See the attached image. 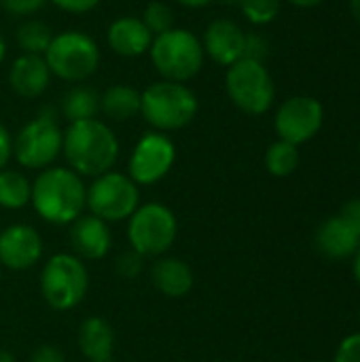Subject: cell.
<instances>
[{"mask_svg":"<svg viewBox=\"0 0 360 362\" xmlns=\"http://www.w3.org/2000/svg\"><path fill=\"white\" fill-rule=\"evenodd\" d=\"M30 206L49 225H72L87 210V185L70 168L51 165L32 180Z\"/></svg>","mask_w":360,"mask_h":362,"instance_id":"obj_1","label":"cell"},{"mask_svg":"<svg viewBox=\"0 0 360 362\" xmlns=\"http://www.w3.org/2000/svg\"><path fill=\"white\" fill-rule=\"evenodd\" d=\"M117 134L98 117L74 121L64 129L62 155L68 168L81 178H95L110 172L119 159Z\"/></svg>","mask_w":360,"mask_h":362,"instance_id":"obj_2","label":"cell"},{"mask_svg":"<svg viewBox=\"0 0 360 362\" xmlns=\"http://www.w3.org/2000/svg\"><path fill=\"white\" fill-rule=\"evenodd\" d=\"M199 110L197 95L185 83L157 81L140 91V115L161 134L187 127Z\"/></svg>","mask_w":360,"mask_h":362,"instance_id":"obj_3","label":"cell"},{"mask_svg":"<svg viewBox=\"0 0 360 362\" xmlns=\"http://www.w3.org/2000/svg\"><path fill=\"white\" fill-rule=\"evenodd\" d=\"M38 288L53 312H70L79 308L89 291V272L85 261L72 252L51 255L40 269Z\"/></svg>","mask_w":360,"mask_h":362,"instance_id":"obj_4","label":"cell"},{"mask_svg":"<svg viewBox=\"0 0 360 362\" xmlns=\"http://www.w3.org/2000/svg\"><path fill=\"white\" fill-rule=\"evenodd\" d=\"M149 55L163 81L174 83H187L197 76L206 59L202 40L185 28H172L155 36Z\"/></svg>","mask_w":360,"mask_h":362,"instance_id":"obj_5","label":"cell"},{"mask_svg":"<svg viewBox=\"0 0 360 362\" xmlns=\"http://www.w3.org/2000/svg\"><path fill=\"white\" fill-rule=\"evenodd\" d=\"M178 238V218L174 210L159 202L140 204L127 218V242L144 259L168 255Z\"/></svg>","mask_w":360,"mask_h":362,"instance_id":"obj_6","label":"cell"},{"mask_svg":"<svg viewBox=\"0 0 360 362\" xmlns=\"http://www.w3.org/2000/svg\"><path fill=\"white\" fill-rule=\"evenodd\" d=\"M42 57L53 76L66 83H83L100 66V47L89 34L66 30L53 36Z\"/></svg>","mask_w":360,"mask_h":362,"instance_id":"obj_7","label":"cell"},{"mask_svg":"<svg viewBox=\"0 0 360 362\" xmlns=\"http://www.w3.org/2000/svg\"><path fill=\"white\" fill-rule=\"evenodd\" d=\"M225 89L231 104L252 117L265 115L276 100V85L267 66L246 57L227 68Z\"/></svg>","mask_w":360,"mask_h":362,"instance_id":"obj_8","label":"cell"},{"mask_svg":"<svg viewBox=\"0 0 360 362\" xmlns=\"http://www.w3.org/2000/svg\"><path fill=\"white\" fill-rule=\"evenodd\" d=\"M140 206V187L121 172H106L91 178L87 187V210L104 223L127 221Z\"/></svg>","mask_w":360,"mask_h":362,"instance_id":"obj_9","label":"cell"},{"mask_svg":"<svg viewBox=\"0 0 360 362\" xmlns=\"http://www.w3.org/2000/svg\"><path fill=\"white\" fill-rule=\"evenodd\" d=\"M64 129L51 115L28 121L13 138V157L25 170H47L62 155Z\"/></svg>","mask_w":360,"mask_h":362,"instance_id":"obj_10","label":"cell"},{"mask_svg":"<svg viewBox=\"0 0 360 362\" xmlns=\"http://www.w3.org/2000/svg\"><path fill=\"white\" fill-rule=\"evenodd\" d=\"M176 163V144L168 134L149 132L144 134L127 161V176L138 187H151L163 180Z\"/></svg>","mask_w":360,"mask_h":362,"instance_id":"obj_11","label":"cell"},{"mask_svg":"<svg viewBox=\"0 0 360 362\" xmlns=\"http://www.w3.org/2000/svg\"><path fill=\"white\" fill-rule=\"evenodd\" d=\"M323 123L325 108L314 95H291L278 106L274 115V129L278 140L291 142L295 146L316 138V134L323 129Z\"/></svg>","mask_w":360,"mask_h":362,"instance_id":"obj_12","label":"cell"},{"mask_svg":"<svg viewBox=\"0 0 360 362\" xmlns=\"http://www.w3.org/2000/svg\"><path fill=\"white\" fill-rule=\"evenodd\" d=\"M45 244L36 227L13 223L0 231V267L11 272H28L42 261Z\"/></svg>","mask_w":360,"mask_h":362,"instance_id":"obj_13","label":"cell"},{"mask_svg":"<svg viewBox=\"0 0 360 362\" xmlns=\"http://www.w3.org/2000/svg\"><path fill=\"white\" fill-rule=\"evenodd\" d=\"M72 255L81 261H102L112 248V231L108 223L93 214H81L70 225Z\"/></svg>","mask_w":360,"mask_h":362,"instance_id":"obj_14","label":"cell"},{"mask_svg":"<svg viewBox=\"0 0 360 362\" xmlns=\"http://www.w3.org/2000/svg\"><path fill=\"white\" fill-rule=\"evenodd\" d=\"M246 32L233 19H214L202 38L204 53L219 66H231L244 57Z\"/></svg>","mask_w":360,"mask_h":362,"instance_id":"obj_15","label":"cell"},{"mask_svg":"<svg viewBox=\"0 0 360 362\" xmlns=\"http://www.w3.org/2000/svg\"><path fill=\"white\" fill-rule=\"evenodd\" d=\"M51 70L42 55H28L21 53L8 70V85L15 95L23 100H36L40 98L49 83H51Z\"/></svg>","mask_w":360,"mask_h":362,"instance_id":"obj_16","label":"cell"},{"mask_svg":"<svg viewBox=\"0 0 360 362\" xmlns=\"http://www.w3.org/2000/svg\"><path fill=\"white\" fill-rule=\"evenodd\" d=\"M153 38L155 36L142 23V19L134 17V15H123V17L115 19L106 32L108 47L112 49V53H117L121 57H140V55L149 53Z\"/></svg>","mask_w":360,"mask_h":362,"instance_id":"obj_17","label":"cell"},{"mask_svg":"<svg viewBox=\"0 0 360 362\" xmlns=\"http://www.w3.org/2000/svg\"><path fill=\"white\" fill-rule=\"evenodd\" d=\"M151 282L153 286L168 299H182L193 291L195 274L187 261L178 257L163 255L153 259L151 265Z\"/></svg>","mask_w":360,"mask_h":362,"instance_id":"obj_18","label":"cell"},{"mask_svg":"<svg viewBox=\"0 0 360 362\" xmlns=\"http://www.w3.org/2000/svg\"><path fill=\"white\" fill-rule=\"evenodd\" d=\"M76 346L87 362H110L117 346L115 329L102 316H87L79 325Z\"/></svg>","mask_w":360,"mask_h":362,"instance_id":"obj_19","label":"cell"},{"mask_svg":"<svg viewBox=\"0 0 360 362\" xmlns=\"http://www.w3.org/2000/svg\"><path fill=\"white\" fill-rule=\"evenodd\" d=\"M314 242L323 257L331 261H346L354 257L360 244V235L337 214L320 223Z\"/></svg>","mask_w":360,"mask_h":362,"instance_id":"obj_20","label":"cell"},{"mask_svg":"<svg viewBox=\"0 0 360 362\" xmlns=\"http://www.w3.org/2000/svg\"><path fill=\"white\" fill-rule=\"evenodd\" d=\"M100 110L110 121H129L140 115V91L132 85H110L100 95Z\"/></svg>","mask_w":360,"mask_h":362,"instance_id":"obj_21","label":"cell"},{"mask_svg":"<svg viewBox=\"0 0 360 362\" xmlns=\"http://www.w3.org/2000/svg\"><path fill=\"white\" fill-rule=\"evenodd\" d=\"M30 199H32V180L19 170H11V168L0 170V208L21 210L30 206Z\"/></svg>","mask_w":360,"mask_h":362,"instance_id":"obj_22","label":"cell"},{"mask_svg":"<svg viewBox=\"0 0 360 362\" xmlns=\"http://www.w3.org/2000/svg\"><path fill=\"white\" fill-rule=\"evenodd\" d=\"M100 112V95L85 85H76L62 98V115L68 119V123L95 119Z\"/></svg>","mask_w":360,"mask_h":362,"instance_id":"obj_23","label":"cell"},{"mask_svg":"<svg viewBox=\"0 0 360 362\" xmlns=\"http://www.w3.org/2000/svg\"><path fill=\"white\" fill-rule=\"evenodd\" d=\"M53 36H55L53 30L40 19H25L23 23H19L15 32V40L19 49L28 55H45Z\"/></svg>","mask_w":360,"mask_h":362,"instance_id":"obj_24","label":"cell"},{"mask_svg":"<svg viewBox=\"0 0 360 362\" xmlns=\"http://www.w3.org/2000/svg\"><path fill=\"white\" fill-rule=\"evenodd\" d=\"M265 170L276 176V178H286L291 176L297 168H299V146L284 142V140H276L267 146L265 151Z\"/></svg>","mask_w":360,"mask_h":362,"instance_id":"obj_25","label":"cell"},{"mask_svg":"<svg viewBox=\"0 0 360 362\" xmlns=\"http://www.w3.org/2000/svg\"><path fill=\"white\" fill-rule=\"evenodd\" d=\"M142 23L149 28V32L153 36H159L168 30L174 28V11L161 2V0H153L144 6V13H142Z\"/></svg>","mask_w":360,"mask_h":362,"instance_id":"obj_26","label":"cell"},{"mask_svg":"<svg viewBox=\"0 0 360 362\" xmlns=\"http://www.w3.org/2000/svg\"><path fill=\"white\" fill-rule=\"evenodd\" d=\"M282 0H242L240 8L252 25H267L280 13Z\"/></svg>","mask_w":360,"mask_h":362,"instance_id":"obj_27","label":"cell"},{"mask_svg":"<svg viewBox=\"0 0 360 362\" xmlns=\"http://www.w3.org/2000/svg\"><path fill=\"white\" fill-rule=\"evenodd\" d=\"M144 261H146L144 257H140L138 252H134V250L129 248V250L121 252V255L115 259V272H117V276H121V278H125V280H134V278H138V276L142 274Z\"/></svg>","mask_w":360,"mask_h":362,"instance_id":"obj_28","label":"cell"},{"mask_svg":"<svg viewBox=\"0 0 360 362\" xmlns=\"http://www.w3.org/2000/svg\"><path fill=\"white\" fill-rule=\"evenodd\" d=\"M49 0H0V6L13 17H30L38 13Z\"/></svg>","mask_w":360,"mask_h":362,"instance_id":"obj_29","label":"cell"},{"mask_svg":"<svg viewBox=\"0 0 360 362\" xmlns=\"http://www.w3.org/2000/svg\"><path fill=\"white\" fill-rule=\"evenodd\" d=\"M333 362H360V333H352L342 339Z\"/></svg>","mask_w":360,"mask_h":362,"instance_id":"obj_30","label":"cell"},{"mask_svg":"<svg viewBox=\"0 0 360 362\" xmlns=\"http://www.w3.org/2000/svg\"><path fill=\"white\" fill-rule=\"evenodd\" d=\"M269 53V45L261 34H246V42H244V57L246 59H255V62H263Z\"/></svg>","mask_w":360,"mask_h":362,"instance_id":"obj_31","label":"cell"},{"mask_svg":"<svg viewBox=\"0 0 360 362\" xmlns=\"http://www.w3.org/2000/svg\"><path fill=\"white\" fill-rule=\"evenodd\" d=\"M49 2H53L59 11H66L72 15H83V13L93 11L102 0H49Z\"/></svg>","mask_w":360,"mask_h":362,"instance_id":"obj_32","label":"cell"},{"mask_svg":"<svg viewBox=\"0 0 360 362\" xmlns=\"http://www.w3.org/2000/svg\"><path fill=\"white\" fill-rule=\"evenodd\" d=\"M28 362H66L64 352L53 346V344H42L38 346L32 354H30V361Z\"/></svg>","mask_w":360,"mask_h":362,"instance_id":"obj_33","label":"cell"},{"mask_svg":"<svg viewBox=\"0 0 360 362\" xmlns=\"http://www.w3.org/2000/svg\"><path fill=\"white\" fill-rule=\"evenodd\" d=\"M339 216L360 235V199H350L342 206Z\"/></svg>","mask_w":360,"mask_h":362,"instance_id":"obj_34","label":"cell"},{"mask_svg":"<svg viewBox=\"0 0 360 362\" xmlns=\"http://www.w3.org/2000/svg\"><path fill=\"white\" fill-rule=\"evenodd\" d=\"M11 157H13V138L8 134V129L0 123V170L6 168Z\"/></svg>","mask_w":360,"mask_h":362,"instance_id":"obj_35","label":"cell"},{"mask_svg":"<svg viewBox=\"0 0 360 362\" xmlns=\"http://www.w3.org/2000/svg\"><path fill=\"white\" fill-rule=\"evenodd\" d=\"M176 2L182 4V6H187V8H204V6L212 4L214 0H176Z\"/></svg>","mask_w":360,"mask_h":362,"instance_id":"obj_36","label":"cell"},{"mask_svg":"<svg viewBox=\"0 0 360 362\" xmlns=\"http://www.w3.org/2000/svg\"><path fill=\"white\" fill-rule=\"evenodd\" d=\"M286 2H291V4H295L299 8H314V6L323 4L325 0H286Z\"/></svg>","mask_w":360,"mask_h":362,"instance_id":"obj_37","label":"cell"},{"mask_svg":"<svg viewBox=\"0 0 360 362\" xmlns=\"http://www.w3.org/2000/svg\"><path fill=\"white\" fill-rule=\"evenodd\" d=\"M352 274H354V280L359 282L360 286V244L356 252H354V257H352Z\"/></svg>","mask_w":360,"mask_h":362,"instance_id":"obj_38","label":"cell"},{"mask_svg":"<svg viewBox=\"0 0 360 362\" xmlns=\"http://www.w3.org/2000/svg\"><path fill=\"white\" fill-rule=\"evenodd\" d=\"M348 6H350V13H352L354 21L360 25V0H348Z\"/></svg>","mask_w":360,"mask_h":362,"instance_id":"obj_39","label":"cell"},{"mask_svg":"<svg viewBox=\"0 0 360 362\" xmlns=\"http://www.w3.org/2000/svg\"><path fill=\"white\" fill-rule=\"evenodd\" d=\"M0 362H17V358H15V354H13V352H8V350H2V348H0Z\"/></svg>","mask_w":360,"mask_h":362,"instance_id":"obj_40","label":"cell"},{"mask_svg":"<svg viewBox=\"0 0 360 362\" xmlns=\"http://www.w3.org/2000/svg\"><path fill=\"white\" fill-rule=\"evenodd\" d=\"M4 57H6V40H4V36L0 34V66H2Z\"/></svg>","mask_w":360,"mask_h":362,"instance_id":"obj_41","label":"cell"},{"mask_svg":"<svg viewBox=\"0 0 360 362\" xmlns=\"http://www.w3.org/2000/svg\"><path fill=\"white\" fill-rule=\"evenodd\" d=\"M223 4H229V6H240V2L242 0H221Z\"/></svg>","mask_w":360,"mask_h":362,"instance_id":"obj_42","label":"cell"},{"mask_svg":"<svg viewBox=\"0 0 360 362\" xmlns=\"http://www.w3.org/2000/svg\"><path fill=\"white\" fill-rule=\"evenodd\" d=\"M0 284H2V267H0Z\"/></svg>","mask_w":360,"mask_h":362,"instance_id":"obj_43","label":"cell"},{"mask_svg":"<svg viewBox=\"0 0 360 362\" xmlns=\"http://www.w3.org/2000/svg\"><path fill=\"white\" fill-rule=\"evenodd\" d=\"M359 153H360V140H359Z\"/></svg>","mask_w":360,"mask_h":362,"instance_id":"obj_44","label":"cell"},{"mask_svg":"<svg viewBox=\"0 0 360 362\" xmlns=\"http://www.w3.org/2000/svg\"><path fill=\"white\" fill-rule=\"evenodd\" d=\"M359 325H360V312H359Z\"/></svg>","mask_w":360,"mask_h":362,"instance_id":"obj_45","label":"cell"},{"mask_svg":"<svg viewBox=\"0 0 360 362\" xmlns=\"http://www.w3.org/2000/svg\"><path fill=\"white\" fill-rule=\"evenodd\" d=\"M110 362H115V361H110Z\"/></svg>","mask_w":360,"mask_h":362,"instance_id":"obj_46","label":"cell"}]
</instances>
